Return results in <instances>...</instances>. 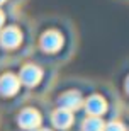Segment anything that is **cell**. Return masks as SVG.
<instances>
[{"label":"cell","instance_id":"12","mask_svg":"<svg viewBox=\"0 0 129 131\" xmlns=\"http://www.w3.org/2000/svg\"><path fill=\"white\" fill-rule=\"evenodd\" d=\"M2 22H4V14L0 12V26H2Z\"/></svg>","mask_w":129,"mask_h":131},{"label":"cell","instance_id":"3","mask_svg":"<svg viewBox=\"0 0 129 131\" xmlns=\"http://www.w3.org/2000/svg\"><path fill=\"white\" fill-rule=\"evenodd\" d=\"M85 107L90 116H102L105 112V109H107V104H105V101L100 95H92V97L87 99Z\"/></svg>","mask_w":129,"mask_h":131},{"label":"cell","instance_id":"13","mask_svg":"<svg viewBox=\"0 0 129 131\" xmlns=\"http://www.w3.org/2000/svg\"><path fill=\"white\" fill-rule=\"evenodd\" d=\"M41 131H49V129H41Z\"/></svg>","mask_w":129,"mask_h":131},{"label":"cell","instance_id":"4","mask_svg":"<svg viewBox=\"0 0 129 131\" xmlns=\"http://www.w3.org/2000/svg\"><path fill=\"white\" fill-rule=\"evenodd\" d=\"M39 123H41V117H39L38 111H34V109H26V111L20 112V116H19V124H20L22 128L32 129V128L39 126Z\"/></svg>","mask_w":129,"mask_h":131},{"label":"cell","instance_id":"1","mask_svg":"<svg viewBox=\"0 0 129 131\" xmlns=\"http://www.w3.org/2000/svg\"><path fill=\"white\" fill-rule=\"evenodd\" d=\"M63 44V39L60 36V32L56 31H48V32L43 34V38H41V46H43L44 51H48V53H54L58 49L61 48Z\"/></svg>","mask_w":129,"mask_h":131},{"label":"cell","instance_id":"5","mask_svg":"<svg viewBox=\"0 0 129 131\" xmlns=\"http://www.w3.org/2000/svg\"><path fill=\"white\" fill-rule=\"evenodd\" d=\"M39 78H41V70L38 67H34V65H26L22 68V72H20V80L29 87L36 85L39 82Z\"/></svg>","mask_w":129,"mask_h":131},{"label":"cell","instance_id":"8","mask_svg":"<svg viewBox=\"0 0 129 131\" xmlns=\"http://www.w3.org/2000/svg\"><path fill=\"white\" fill-rule=\"evenodd\" d=\"M73 117H72V111H66V109H58L54 114H53V123L54 126L60 128V129H65L72 124Z\"/></svg>","mask_w":129,"mask_h":131},{"label":"cell","instance_id":"10","mask_svg":"<svg viewBox=\"0 0 129 131\" xmlns=\"http://www.w3.org/2000/svg\"><path fill=\"white\" fill-rule=\"evenodd\" d=\"M104 131H126V126L119 121H112L107 126H104Z\"/></svg>","mask_w":129,"mask_h":131},{"label":"cell","instance_id":"6","mask_svg":"<svg viewBox=\"0 0 129 131\" xmlns=\"http://www.w3.org/2000/svg\"><path fill=\"white\" fill-rule=\"evenodd\" d=\"M0 41L5 48H15L20 43V32L17 27H7L0 36Z\"/></svg>","mask_w":129,"mask_h":131},{"label":"cell","instance_id":"9","mask_svg":"<svg viewBox=\"0 0 129 131\" xmlns=\"http://www.w3.org/2000/svg\"><path fill=\"white\" fill-rule=\"evenodd\" d=\"M81 129L83 131H104V121L99 116H90L83 121Z\"/></svg>","mask_w":129,"mask_h":131},{"label":"cell","instance_id":"7","mask_svg":"<svg viewBox=\"0 0 129 131\" xmlns=\"http://www.w3.org/2000/svg\"><path fill=\"white\" fill-rule=\"evenodd\" d=\"M19 89V80L14 75H4L0 78V92L4 95H12Z\"/></svg>","mask_w":129,"mask_h":131},{"label":"cell","instance_id":"2","mask_svg":"<svg viewBox=\"0 0 129 131\" xmlns=\"http://www.w3.org/2000/svg\"><path fill=\"white\" fill-rule=\"evenodd\" d=\"M58 102H60V107H61V109L75 111V109H78V107L81 106V95L77 90H70V92L63 94Z\"/></svg>","mask_w":129,"mask_h":131},{"label":"cell","instance_id":"11","mask_svg":"<svg viewBox=\"0 0 129 131\" xmlns=\"http://www.w3.org/2000/svg\"><path fill=\"white\" fill-rule=\"evenodd\" d=\"M126 92L129 94V77H127V80H126Z\"/></svg>","mask_w":129,"mask_h":131}]
</instances>
